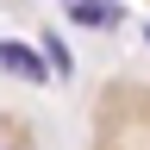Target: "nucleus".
I'll return each instance as SVG.
<instances>
[{"label":"nucleus","mask_w":150,"mask_h":150,"mask_svg":"<svg viewBox=\"0 0 150 150\" xmlns=\"http://www.w3.org/2000/svg\"><path fill=\"white\" fill-rule=\"evenodd\" d=\"M44 63H50L44 50L19 44V38H0V69H6V75H25V81H44V75H50Z\"/></svg>","instance_id":"1"},{"label":"nucleus","mask_w":150,"mask_h":150,"mask_svg":"<svg viewBox=\"0 0 150 150\" xmlns=\"http://www.w3.org/2000/svg\"><path fill=\"white\" fill-rule=\"evenodd\" d=\"M69 19L88 25V31H112V25H119V0H75Z\"/></svg>","instance_id":"2"},{"label":"nucleus","mask_w":150,"mask_h":150,"mask_svg":"<svg viewBox=\"0 0 150 150\" xmlns=\"http://www.w3.org/2000/svg\"><path fill=\"white\" fill-rule=\"evenodd\" d=\"M44 56H50V75H75L69 50H63V38H44Z\"/></svg>","instance_id":"3"},{"label":"nucleus","mask_w":150,"mask_h":150,"mask_svg":"<svg viewBox=\"0 0 150 150\" xmlns=\"http://www.w3.org/2000/svg\"><path fill=\"white\" fill-rule=\"evenodd\" d=\"M144 38H150V31H144Z\"/></svg>","instance_id":"4"}]
</instances>
